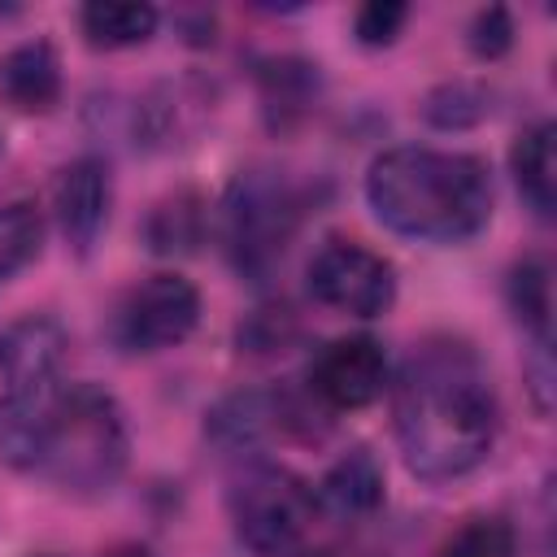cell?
Listing matches in <instances>:
<instances>
[{"label":"cell","mask_w":557,"mask_h":557,"mask_svg":"<svg viewBox=\"0 0 557 557\" xmlns=\"http://www.w3.org/2000/svg\"><path fill=\"white\" fill-rule=\"evenodd\" d=\"M392 418L405 466L426 483L479 470L500 431L496 387L474 348L457 339H426L405 357L392 383Z\"/></svg>","instance_id":"1"},{"label":"cell","mask_w":557,"mask_h":557,"mask_svg":"<svg viewBox=\"0 0 557 557\" xmlns=\"http://www.w3.org/2000/svg\"><path fill=\"white\" fill-rule=\"evenodd\" d=\"M492 170L474 152L387 148L366 170V205L374 218L418 244H466L492 222Z\"/></svg>","instance_id":"2"},{"label":"cell","mask_w":557,"mask_h":557,"mask_svg":"<svg viewBox=\"0 0 557 557\" xmlns=\"http://www.w3.org/2000/svg\"><path fill=\"white\" fill-rule=\"evenodd\" d=\"M131 457L122 405L96 383H65L35 418L26 470L70 496L109 492Z\"/></svg>","instance_id":"3"},{"label":"cell","mask_w":557,"mask_h":557,"mask_svg":"<svg viewBox=\"0 0 557 557\" xmlns=\"http://www.w3.org/2000/svg\"><path fill=\"white\" fill-rule=\"evenodd\" d=\"M309 213V187L283 170H239L222 196V244L239 274L270 278Z\"/></svg>","instance_id":"4"},{"label":"cell","mask_w":557,"mask_h":557,"mask_svg":"<svg viewBox=\"0 0 557 557\" xmlns=\"http://www.w3.org/2000/svg\"><path fill=\"white\" fill-rule=\"evenodd\" d=\"M226 509H231L235 540L252 557L292 553L305 540V531L313 527V518H318L313 487L300 474H292L287 466H274V461H261V457H252L235 474Z\"/></svg>","instance_id":"5"},{"label":"cell","mask_w":557,"mask_h":557,"mask_svg":"<svg viewBox=\"0 0 557 557\" xmlns=\"http://www.w3.org/2000/svg\"><path fill=\"white\" fill-rule=\"evenodd\" d=\"M200 322V292L191 278L161 270L131 283L109 309V339L117 352L148 357L183 344Z\"/></svg>","instance_id":"6"},{"label":"cell","mask_w":557,"mask_h":557,"mask_svg":"<svg viewBox=\"0 0 557 557\" xmlns=\"http://www.w3.org/2000/svg\"><path fill=\"white\" fill-rule=\"evenodd\" d=\"M305 283L318 305L348 318H379L396 305V265L383 252L339 235L309 257Z\"/></svg>","instance_id":"7"},{"label":"cell","mask_w":557,"mask_h":557,"mask_svg":"<svg viewBox=\"0 0 557 557\" xmlns=\"http://www.w3.org/2000/svg\"><path fill=\"white\" fill-rule=\"evenodd\" d=\"M65 357H70V335L57 318H48V313L13 318L0 331L4 400L22 405V409L48 405L65 387Z\"/></svg>","instance_id":"8"},{"label":"cell","mask_w":557,"mask_h":557,"mask_svg":"<svg viewBox=\"0 0 557 557\" xmlns=\"http://www.w3.org/2000/svg\"><path fill=\"white\" fill-rule=\"evenodd\" d=\"M392 387V361L374 335H339L309 366V396L322 409H366Z\"/></svg>","instance_id":"9"},{"label":"cell","mask_w":557,"mask_h":557,"mask_svg":"<svg viewBox=\"0 0 557 557\" xmlns=\"http://www.w3.org/2000/svg\"><path fill=\"white\" fill-rule=\"evenodd\" d=\"M305 418H309V409L296 405L292 396L270 392V387H244V392L222 396L205 413V435L222 453H235V457H248L252 461L274 435L300 426Z\"/></svg>","instance_id":"10"},{"label":"cell","mask_w":557,"mask_h":557,"mask_svg":"<svg viewBox=\"0 0 557 557\" xmlns=\"http://www.w3.org/2000/svg\"><path fill=\"white\" fill-rule=\"evenodd\" d=\"M109 205H113V178H109V161L104 157H74L70 165L57 170L52 178V218L61 239L87 257L109 222Z\"/></svg>","instance_id":"11"},{"label":"cell","mask_w":557,"mask_h":557,"mask_svg":"<svg viewBox=\"0 0 557 557\" xmlns=\"http://www.w3.org/2000/svg\"><path fill=\"white\" fill-rule=\"evenodd\" d=\"M383 496H387V479H383V466L370 448H348L344 457H335L326 466L322 483L313 487L318 509L348 518V522L370 518L383 505Z\"/></svg>","instance_id":"12"},{"label":"cell","mask_w":557,"mask_h":557,"mask_svg":"<svg viewBox=\"0 0 557 557\" xmlns=\"http://www.w3.org/2000/svg\"><path fill=\"white\" fill-rule=\"evenodd\" d=\"M0 96L17 113H52L61 100V57L48 39H26L0 57Z\"/></svg>","instance_id":"13"},{"label":"cell","mask_w":557,"mask_h":557,"mask_svg":"<svg viewBox=\"0 0 557 557\" xmlns=\"http://www.w3.org/2000/svg\"><path fill=\"white\" fill-rule=\"evenodd\" d=\"M257 96L261 113L274 131H292L318 109L322 96V74L305 57H270L257 65Z\"/></svg>","instance_id":"14"},{"label":"cell","mask_w":557,"mask_h":557,"mask_svg":"<svg viewBox=\"0 0 557 557\" xmlns=\"http://www.w3.org/2000/svg\"><path fill=\"white\" fill-rule=\"evenodd\" d=\"M205 113H209V91L196 78L161 83L135 109V135H144V144H152V148H165V144H178L183 135H191Z\"/></svg>","instance_id":"15"},{"label":"cell","mask_w":557,"mask_h":557,"mask_svg":"<svg viewBox=\"0 0 557 557\" xmlns=\"http://www.w3.org/2000/svg\"><path fill=\"white\" fill-rule=\"evenodd\" d=\"M553 139H557V126L553 122H531L513 148H509V170H513V183L527 200V209L548 222L553 209H557V157H553Z\"/></svg>","instance_id":"16"},{"label":"cell","mask_w":557,"mask_h":557,"mask_svg":"<svg viewBox=\"0 0 557 557\" xmlns=\"http://www.w3.org/2000/svg\"><path fill=\"white\" fill-rule=\"evenodd\" d=\"M205 226H209L205 200L196 191H174V196H165V200L152 205V213L144 222V244L157 257H183V252H196L200 248Z\"/></svg>","instance_id":"17"},{"label":"cell","mask_w":557,"mask_h":557,"mask_svg":"<svg viewBox=\"0 0 557 557\" xmlns=\"http://www.w3.org/2000/svg\"><path fill=\"white\" fill-rule=\"evenodd\" d=\"M161 13L152 4H131V0H91L78 9V26L91 48H135L157 35Z\"/></svg>","instance_id":"18"},{"label":"cell","mask_w":557,"mask_h":557,"mask_svg":"<svg viewBox=\"0 0 557 557\" xmlns=\"http://www.w3.org/2000/svg\"><path fill=\"white\" fill-rule=\"evenodd\" d=\"M505 296H509L513 318L531 335V344H553V270H548V261L522 257L505 278Z\"/></svg>","instance_id":"19"},{"label":"cell","mask_w":557,"mask_h":557,"mask_svg":"<svg viewBox=\"0 0 557 557\" xmlns=\"http://www.w3.org/2000/svg\"><path fill=\"white\" fill-rule=\"evenodd\" d=\"M44 244V218L30 200H4L0 205V287L39 257Z\"/></svg>","instance_id":"20"},{"label":"cell","mask_w":557,"mask_h":557,"mask_svg":"<svg viewBox=\"0 0 557 557\" xmlns=\"http://www.w3.org/2000/svg\"><path fill=\"white\" fill-rule=\"evenodd\" d=\"M487 113H492V96L479 83H466V78L440 83L422 96V117L440 131H466V126L483 122Z\"/></svg>","instance_id":"21"},{"label":"cell","mask_w":557,"mask_h":557,"mask_svg":"<svg viewBox=\"0 0 557 557\" xmlns=\"http://www.w3.org/2000/svg\"><path fill=\"white\" fill-rule=\"evenodd\" d=\"M435 557H518V535L505 518L483 513V518L461 522Z\"/></svg>","instance_id":"22"},{"label":"cell","mask_w":557,"mask_h":557,"mask_svg":"<svg viewBox=\"0 0 557 557\" xmlns=\"http://www.w3.org/2000/svg\"><path fill=\"white\" fill-rule=\"evenodd\" d=\"M405 22H409V4H400V0H370V4L357 9L352 35H357V44H366V48H387V44L400 35Z\"/></svg>","instance_id":"23"},{"label":"cell","mask_w":557,"mask_h":557,"mask_svg":"<svg viewBox=\"0 0 557 557\" xmlns=\"http://www.w3.org/2000/svg\"><path fill=\"white\" fill-rule=\"evenodd\" d=\"M466 44H470V52H474L479 61L505 57L509 44H513V17H509V9H500V4L479 9L474 22H470V30H466Z\"/></svg>","instance_id":"24"},{"label":"cell","mask_w":557,"mask_h":557,"mask_svg":"<svg viewBox=\"0 0 557 557\" xmlns=\"http://www.w3.org/2000/svg\"><path fill=\"white\" fill-rule=\"evenodd\" d=\"M239 335H244V344H252L257 352H274V348H283L287 335H292V309H261Z\"/></svg>","instance_id":"25"},{"label":"cell","mask_w":557,"mask_h":557,"mask_svg":"<svg viewBox=\"0 0 557 557\" xmlns=\"http://www.w3.org/2000/svg\"><path fill=\"white\" fill-rule=\"evenodd\" d=\"M104 557H157L148 544H117V548H109Z\"/></svg>","instance_id":"26"},{"label":"cell","mask_w":557,"mask_h":557,"mask_svg":"<svg viewBox=\"0 0 557 557\" xmlns=\"http://www.w3.org/2000/svg\"><path fill=\"white\" fill-rule=\"evenodd\" d=\"M283 557H326V553H300V548H292V553H283Z\"/></svg>","instance_id":"27"},{"label":"cell","mask_w":557,"mask_h":557,"mask_svg":"<svg viewBox=\"0 0 557 557\" xmlns=\"http://www.w3.org/2000/svg\"><path fill=\"white\" fill-rule=\"evenodd\" d=\"M35 557H61V553H35Z\"/></svg>","instance_id":"28"}]
</instances>
